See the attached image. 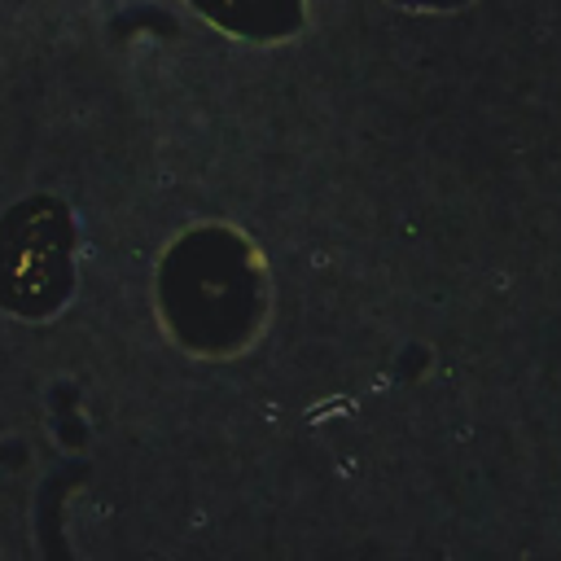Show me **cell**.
Here are the masks:
<instances>
[{
	"label": "cell",
	"mask_w": 561,
	"mask_h": 561,
	"mask_svg": "<svg viewBox=\"0 0 561 561\" xmlns=\"http://www.w3.org/2000/svg\"><path fill=\"white\" fill-rule=\"evenodd\" d=\"M70 294V215L57 197H26L0 219V307L53 316Z\"/></svg>",
	"instance_id": "6da1fadb"
},
{
	"label": "cell",
	"mask_w": 561,
	"mask_h": 561,
	"mask_svg": "<svg viewBox=\"0 0 561 561\" xmlns=\"http://www.w3.org/2000/svg\"><path fill=\"white\" fill-rule=\"evenodd\" d=\"M210 22L254 35V39H272L298 26V0H193Z\"/></svg>",
	"instance_id": "7a4b0ae2"
},
{
	"label": "cell",
	"mask_w": 561,
	"mask_h": 561,
	"mask_svg": "<svg viewBox=\"0 0 561 561\" xmlns=\"http://www.w3.org/2000/svg\"><path fill=\"white\" fill-rule=\"evenodd\" d=\"M399 4H430V9H447V4H460V0H399Z\"/></svg>",
	"instance_id": "3957f363"
}]
</instances>
